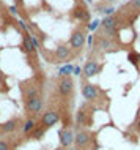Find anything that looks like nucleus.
Masks as SVG:
<instances>
[{
    "mask_svg": "<svg viewBox=\"0 0 140 150\" xmlns=\"http://www.w3.org/2000/svg\"><path fill=\"white\" fill-rule=\"evenodd\" d=\"M87 2H91V0H87Z\"/></svg>",
    "mask_w": 140,
    "mask_h": 150,
    "instance_id": "obj_29",
    "label": "nucleus"
},
{
    "mask_svg": "<svg viewBox=\"0 0 140 150\" xmlns=\"http://www.w3.org/2000/svg\"><path fill=\"white\" fill-rule=\"evenodd\" d=\"M10 13H13V14H16V13H18V8H16L14 5H13V6H10Z\"/></svg>",
    "mask_w": 140,
    "mask_h": 150,
    "instance_id": "obj_26",
    "label": "nucleus"
},
{
    "mask_svg": "<svg viewBox=\"0 0 140 150\" xmlns=\"http://www.w3.org/2000/svg\"><path fill=\"white\" fill-rule=\"evenodd\" d=\"M30 40H32V44H33L35 49H38L39 47V41L36 40V35H30Z\"/></svg>",
    "mask_w": 140,
    "mask_h": 150,
    "instance_id": "obj_22",
    "label": "nucleus"
},
{
    "mask_svg": "<svg viewBox=\"0 0 140 150\" xmlns=\"http://www.w3.org/2000/svg\"><path fill=\"white\" fill-rule=\"evenodd\" d=\"M139 112H140V109H139Z\"/></svg>",
    "mask_w": 140,
    "mask_h": 150,
    "instance_id": "obj_30",
    "label": "nucleus"
},
{
    "mask_svg": "<svg viewBox=\"0 0 140 150\" xmlns=\"http://www.w3.org/2000/svg\"><path fill=\"white\" fill-rule=\"evenodd\" d=\"M57 90L63 98H69V96L73 95L74 82H73V79H71V76H63V78H60L58 84H57Z\"/></svg>",
    "mask_w": 140,
    "mask_h": 150,
    "instance_id": "obj_1",
    "label": "nucleus"
},
{
    "mask_svg": "<svg viewBox=\"0 0 140 150\" xmlns=\"http://www.w3.org/2000/svg\"><path fill=\"white\" fill-rule=\"evenodd\" d=\"M99 71H101V65L96 62V60H88L85 63V67H83V76L85 78H93Z\"/></svg>",
    "mask_w": 140,
    "mask_h": 150,
    "instance_id": "obj_9",
    "label": "nucleus"
},
{
    "mask_svg": "<svg viewBox=\"0 0 140 150\" xmlns=\"http://www.w3.org/2000/svg\"><path fill=\"white\" fill-rule=\"evenodd\" d=\"M71 57V49L68 46H58L57 49H55V59L58 60V62H65Z\"/></svg>",
    "mask_w": 140,
    "mask_h": 150,
    "instance_id": "obj_12",
    "label": "nucleus"
},
{
    "mask_svg": "<svg viewBox=\"0 0 140 150\" xmlns=\"http://www.w3.org/2000/svg\"><path fill=\"white\" fill-rule=\"evenodd\" d=\"M101 25H102V29L106 33H115V29H117V18H115L113 14L112 16H107V18H104L102 19V22H101Z\"/></svg>",
    "mask_w": 140,
    "mask_h": 150,
    "instance_id": "obj_10",
    "label": "nucleus"
},
{
    "mask_svg": "<svg viewBox=\"0 0 140 150\" xmlns=\"http://www.w3.org/2000/svg\"><path fill=\"white\" fill-rule=\"evenodd\" d=\"M91 133L87 131V129H80L74 134V145L77 150H85L88 145L91 144Z\"/></svg>",
    "mask_w": 140,
    "mask_h": 150,
    "instance_id": "obj_2",
    "label": "nucleus"
},
{
    "mask_svg": "<svg viewBox=\"0 0 140 150\" xmlns=\"http://www.w3.org/2000/svg\"><path fill=\"white\" fill-rule=\"evenodd\" d=\"M55 150H68V149H65V147H62V145H60V147H57Z\"/></svg>",
    "mask_w": 140,
    "mask_h": 150,
    "instance_id": "obj_27",
    "label": "nucleus"
},
{
    "mask_svg": "<svg viewBox=\"0 0 140 150\" xmlns=\"http://www.w3.org/2000/svg\"><path fill=\"white\" fill-rule=\"evenodd\" d=\"M24 103H25V111L29 112L30 115H36L38 112H41L44 101H43V96L41 95H36V96H33V98L25 100Z\"/></svg>",
    "mask_w": 140,
    "mask_h": 150,
    "instance_id": "obj_3",
    "label": "nucleus"
},
{
    "mask_svg": "<svg viewBox=\"0 0 140 150\" xmlns=\"http://www.w3.org/2000/svg\"><path fill=\"white\" fill-rule=\"evenodd\" d=\"M73 70H74V65L68 63V65H65V67H62L58 70V76L60 78H63V76H69V74H73Z\"/></svg>",
    "mask_w": 140,
    "mask_h": 150,
    "instance_id": "obj_17",
    "label": "nucleus"
},
{
    "mask_svg": "<svg viewBox=\"0 0 140 150\" xmlns=\"http://www.w3.org/2000/svg\"><path fill=\"white\" fill-rule=\"evenodd\" d=\"M88 114H87V111L83 108H80L77 112H76V125L77 127H88Z\"/></svg>",
    "mask_w": 140,
    "mask_h": 150,
    "instance_id": "obj_11",
    "label": "nucleus"
},
{
    "mask_svg": "<svg viewBox=\"0 0 140 150\" xmlns=\"http://www.w3.org/2000/svg\"><path fill=\"white\" fill-rule=\"evenodd\" d=\"M58 137H60V145H62V147H65V149L71 147V145L74 144V133H73V129H71V128L60 129Z\"/></svg>",
    "mask_w": 140,
    "mask_h": 150,
    "instance_id": "obj_6",
    "label": "nucleus"
},
{
    "mask_svg": "<svg viewBox=\"0 0 140 150\" xmlns=\"http://www.w3.org/2000/svg\"><path fill=\"white\" fill-rule=\"evenodd\" d=\"M73 74H76V76H80V68H79V67H74Z\"/></svg>",
    "mask_w": 140,
    "mask_h": 150,
    "instance_id": "obj_25",
    "label": "nucleus"
},
{
    "mask_svg": "<svg viewBox=\"0 0 140 150\" xmlns=\"http://www.w3.org/2000/svg\"><path fill=\"white\" fill-rule=\"evenodd\" d=\"M127 6H132L135 10H140V0H131V2L127 3Z\"/></svg>",
    "mask_w": 140,
    "mask_h": 150,
    "instance_id": "obj_21",
    "label": "nucleus"
},
{
    "mask_svg": "<svg viewBox=\"0 0 140 150\" xmlns=\"http://www.w3.org/2000/svg\"><path fill=\"white\" fill-rule=\"evenodd\" d=\"M99 24H101V22H99L98 19H94V21H93V22H91L90 25H88V29H90L91 32H93V30H96V29H98V25H99Z\"/></svg>",
    "mask_w": 140,
    "mask_h": 150,
    "instance_id": "obj_23",
    "label": "nucleus"
},
{
    "mask_svg": "<svg viewBox=\"0 0 140 150\" xmlns=\"http://www.w3.org/2000/svg\"><path fill=\"white\" fill-rule=\"evenodd\" d=\"M74 18H77V19H88V11H87L85 8L79 6V8H76V10H74Z\"/></svg>",
    "mask_w": 140,
    "mask_h": 150,
    "instance_id": "obj_18",
    "label": "nucleus"
},
{
    "mask_svg": "<svg viewBox=\"0 0 140 150\" xmlns=\"http://www.w3.org/2000/svg\"><path fill=\"white\" fill-rule=\"evenodd\" d=\"M24 51H25L27 54H33V52H35V47H33V44H32L30 35L24 36Z\"/></svg>",
    "mask_w": 140,
    "mask_h": 150,
    "instance_id": "obj_16",
    "label": "nucleus"
},
{
    "mask_svg": "<svg viewBox=\"0 0 140 150\" xmlns=\"http://www.w3.org/2000/svg\"><path fill=\"white\" fill-rule=\"evenodd\" d=\"M82 95H83V98H85L87 101H96L99 98V95H101V90H99V87L98 86H93V84H90V82H85L83 84V87H82Z\"/></svg>",
    "mask_w": 140,
    "mask_h": 150,
    "instance_id": "obj_5",
    "label": "nucleus"
},
{
    "mask_svg": "<svg viewBox=\"0 0 140 150\" xmlns=\"http://www.w3.org/2000/svg\"><path fill=\"white\" fill-rule=\"evenodd\" d=\"M129 60H132V63H134V65H137V63H139V62H137L139 57H137V55H134V54H132V55H129Z\"/></svg>",
    "mask_w": 140,
    "mask_h": 150,
    "instance_id": "obj_24",
    "label": "nucleus"
},
{
    "mask_svg": "<svg viewBox=\"0 0 140 150\" xmlns=\"http://www.w3.org/2000/svg\"><path fill=\"white\" fill-rule=\"evenodd\" d=\"M0 150H14V145L6 139H0Z\"/></svg>",
    "mask_w": 140,
    "mask_h": 150,
    "instance_id": "obj_19",
    "label": "nucleus"
},
{
    "mask_svg": "<svg viewBox=\"0 0 140 150\" xmlns=\"http://www.w3.org/2000/svg\"><path fill=\"white\" fill-rule=\"evenodd\" d=\"M85 44V33L82 30H76L69 38V46L73 49H82Z\"/></svg>",
    "mask_w": 140,
    "mask_h": 150,
    "instance_id": "obj_8",
    "label": "nucleus"
},
{
    "mask_svg": "<svg viewBox=\"0 0 140 150\" xmlns=\"http://www.w3.org/2000/svg\"><path fill=\"white\" fill-rule=\"evenodd\" d=\"M44 133H46V128L39 123V125H36V127L29 133V137H30V139H41V137L44 136Z\"/></svg>",
    "mask_w": 140,
    "mask_h": 150,
    "instance_id": "obj_14",
    "label": "nucleus"
},
{
    "mask_svg": "<svg viewBox=\"0 0 140 150\" xmlns=\"http://www.w3.org/2000/svg\"><path fill=\"white\" fill-rule=\"evenodd\" d=\"M99 47H101V49H110V47H112V43H110L107 38H102L101 41H99Z\"/></svg>",
    "mask_w": 140,
    "mask_h": 150,
    "instance_id": "obj_20",
    "label": "nucleus"
},
{
    "mask_svg": "<svg viewBox=\"0 0 140 150\" xmlns=\"http://www.w3.org/2000/svg\"><path fill=\"white\" fill-rule=\"evenodd\" d=\"M18 123H19L18 119H11L0 127V131L2 133H13V131H16V128H18Z\"/></svg>",
    "mask_w": 140,
    "mask_h": 150,
    "instance_id": "obj_13",
    "label": "nucleus"
},
{
    "mask_svg": "<svg viewBox=\"0 0 140 150\" xmlns=\"http://www.w3.org/2000/svg\"><path fill=\"white\" fill-rule=\"evenodd\" d=\"M36 125H38L36 119H33V117H32V119H27V120L22 123V133H24V134H29V133H30L35 127H36Z\"/></svg>",
    "mask_w": 140,
    "mask_h": 150,
    "instance_id": "obj_15",
    "label": "nucleus"
},
{
    "mask_svg": "<svg viewBox=\"0 0 140 150\" xmlns=\"http://www.w3.org/2000/svg\"><path fill=\"white\" fill-rule=\"evenodd\" d=\"M41 87L38 84H30V82H25L22 84V95H24V101L29 100V98H33L36 95H41Z\"/></svg>",
    "mask_w": 140,
    "mask_h": 150,
    "instance_id": "obj_7",
    "label": "nucleus"
},
{
    "mask_svg": "<svg viewBox=\"0 0 140 150\" xmlns=\"http://www.w3.org/2000/svg\"><path fill=\"white\" fill-rule=\"evenodd\" d=\"M137 128H139V131H140V117H139V120H137Z\"/></svg>",
    "mask_w": 140,
    "mask_h": 150,
    "instance_id": "obj_28",
    "label": "nucleus"
},
{
    "mask_svg": "<svg viewBox=\"0 0 140 150\" xmlns=\"http://www.w3.org/2000/svg\"><path fill=\"white\" fill-rule=\"evenodd\" d=\"M60 122V114L57 111H54V109H47L44 114L41 115V120H39V123L43 125L46 129L54 127V125H57Z\"/></svg>",
    "mask_w": 140,
    "mask_h": 150,
    "instance_id": "obj_4",
    "label": "nucleus"
}]
</instances>
